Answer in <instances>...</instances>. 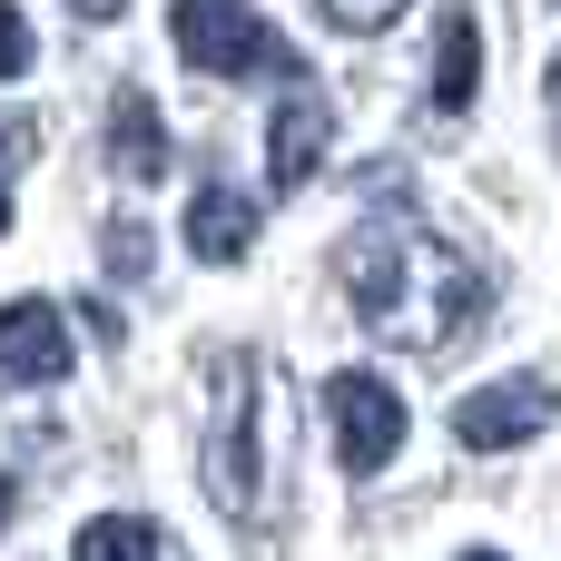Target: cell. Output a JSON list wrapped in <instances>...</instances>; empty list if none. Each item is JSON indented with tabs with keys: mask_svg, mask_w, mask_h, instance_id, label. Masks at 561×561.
<instances>
[{
	"mask_svg": "<svg viewBox=\"0 0 561 561\" xmlns=\"http://www.w3.org/2000/svg\"><path fill=\"white\" fill-rule=\"evenodd\" d=\"M69 10H79V20H118L128 0H69Z\"/></svg>",
	"mask_w": 561,
	"mask_h": 561,
	"instance_id": "obj_16",
	"label": "cell"
},
{
	"mask_svg": "<svg viewBox=\"0 0 561 561\" xmlns=\"http://www.w3.org/2000/svg\"><path fill=\"white\" fill-rule=\"evenodd\" d=\"M345 296H355V325L394 355H444L473 316H483V266L463 247H444L424 217L404 207H375L355 237H345Z\"/></svg>",
	"mask_w": 561,
	"mask_h": 561,
	"instance_id": "obj_1",
	"label": "cell"
},
{
	"mask_svg": "<svg viewBox=\"0 0 561 561\" xmlns=\"http://www.w3.org/2000/svg\"><path fill=\"white\" fill-rule=\"evenodd\" d=\"M79 325H89V335H99V345H118V335H128V325H118V306H108V296H89V306H79Z\"/></svg>",
	"mask_w": 561,
	"mask_h": 561,
	"instance_id": "obj_15",
	"label": "cell"
},
{
	"mask_svg": "<svg viewBox=\"0 0 561 561\" xmlns=\"http://www.w3.org/2000/svg\"><path fill=\"white\" fill-rule=\"evenodd\" d=\"M473 561H503V552H473Z\"/></svg>",
	"mask_w": 561,
	"mask_h": 561,
	"instance_id": "obj_20",
	"label": "cell"
},
{
	"mask_svg": "<svg viewBox=\"0 0 561 561\" xmlns=\"http://www.w3.org/2000/svg\"><path fill=\"white\" fill-rule=\"evenodd\" d=\"M69 375V316L49 296H10L0 306V394H39Z\"/></svg>",
	"mask_w": 561,
	"mask_h": 561,
	"instance_id": "obj_5",
	"label": "cell"
},
{
	"mask_svg": "<svg viewBox=\"0 0 561 561\" xmlns=\"http://www.w3.org/2000/svg\"><path fill=\"white\" fill-rule=\"evenodd\" d=\"M552 414H561L552 385H542V375H513V385H483V394H463V404H454V434H463L473 454H503V444H533Z\"/></svg>",
	"mask_w": 561,
	"mask_h": 561,
	"instance_id": "obj_6",
	"label": "cell"
},
{
	"mask_svg": "<svg viewBox=\"0 0 561 561\" xmlns=\"http://www.w3.org/2000/svg\"><path fill=\"white\" fill-rule=\"evenodd\" d=\"M247 247H256V207H247L237 187H197V207H187V256L237 266Z\"/></svg>",
	"mask_w": 561,
	"mask_h": 561,
	"instance_id": "obj_10",
	"label": "cell"
},
{
	"mask_svg": "<svg viewBox=\"0 0 561 561\" xmlns=\"http://www.w3.org/2000/svg\"><path fill=\"white\" fill-rule=\"evenodd\" d=\"M20 69H30V20L0 0V79H20Z\"/></svg>",
	"mask_w": 561,
	"mask_h": 561,
	"instance_id": "obj_13",
	"label": "cell"
},
{
	"mask_svg": "<svg viewBox=\"0 0 561 561\" xmlns=\"http://www.w3.org/2000/svg\"><path fill=\"white\" fill-rule=\"evenodd\" d=\"M69 561H168V542H158V523L108 513V523H89V533H79V552H69Z\"/></svg>",
	"mask_w": 561,
	"mask_h": 561,
	"instance_id": "obj_11",
	"label": "cell"
},
{
	"mask_svg": "<svg viewBox=\"0 0 561 561\" xmlns=\"http://www.w3.org/2000/svg\"><path fill=\"white\" fill-rule=\"evenodd\" d=\"M256 414H266V394H256V355H217L207 365V444H197V483H207V503L227 513V523H256Z\"/></svg>",
	"mask_w": 561,
	"mask_h": 561,
	"instance_id": "obj_2",
	"label": "cell"
},
{
	"mask_svg": "<svg viewBox=\"0 0 561 561\" xmlns=\"http://www.w3.org/2000/svg\"><path fill=\"white\" fill-rule=\"evenodd\" d=\"M10 513H20V483H10V473H0V533H10Z\"/></svg>",
	"mask_w": 561,
	"mask_h": 561,
	"instance_id": "obj_17",
	"label": "cell"
},
{
	"mask_svg": "<svg viewBox=\"0 0 561 561\" xmlns=\"http://www.w3.org/2000/svg\"><path fill=\"white\" fill-rule=\"evenodd\" d=\"M552 108H561V59H552Z\"/></svg>",
	"mask_w": 561,
	"mask_h": 561,
	"instance_id": "obj_19",
	"label": "cell"
},
{
	"mask_svg": "<svg viewBox=\"0 0 561 561\" xmlns=\"http://www.w3.org/2000/svg\"><path fill=\"white\" fill-rule=\"evenodd\" d=\"M108 168L128 187H158L168 178V128H158V99L148 89H118L108 99Z\"/></svg>",
	"mask_w": 561,
	"mask_h": 561,
	"instance_id": "obj_8",
	"label": "cell"
},
{
	"mask_svg": "<svg viewBox=\"0 0 561 561\" xmlns=\"http://www.w3.org/2000/svg\"><path fill=\"white\" fill-rule=\"evenodd\" d=\"M178 30V59L207 69V79H247V69H296V49L256 20V0H178L168 10Z\"/></svg>",
	"mask_w": 561,
	"mask_h": 561,
	"instance_id": "obj_3",
	"label": "cell"
},
{
	"mask_svg": "<svg viewBox=\"0 0 561 561\" xmlns=\"http://www.w3.org/2000/svg\"><path fill=\"white\" fill-rule=\"evenodd\" d=\"M0 237H10V178H0Z\"/></svg>",
	"mask_w": 561,
	"mask_h": 561,
	"instance_id": "obj_18",
	"label": "cell"
},
{
	"mask_svg": "<svg viewBox=\"0 0 561 561\" xmlns=\"http://www.w3.org/2000/svg\"><path fill=\"white\" fill-rule=\"evenodd\" d=\"M108 266H118V276H138V266H148V237H138V227H128V217H118V227H108Z\"/></svg>",
	"mask_w": 561,
	"mask_h": 561,
	"instance_id": "obj_14",
	"label": "cell"
},
{
	"mask_svg": "<svg viewBox=\"0 0 561 561\" xmlns=\"http://www.w3.org/2000/svg\"><path fill=\"white\" fill-rule=\"evenodd\" d=\"M325 20H335V30H355V39H375V30H394V20H404V0H325Z\"/></svg>",
	"mask_w": 561,
	"mask_h": 561,
	"instance_id": "obj_12",
	"label": "cell"
},
{
	"mask_svg": "<svg viewBox=\"0 0 561 561\" xmlns=\"http://www.w3.org/2000/svg\"><path fill=\"white\" fill-rule=\"evenodd\" d=\"M325 424H335V463L345 473H385L394 444H404V394L385 375L345 365V375H325Z\"/></svg>",
	"mask_w": 561,
	"mask_h": 561,
	"instance_id": "obj_4",
	"label": "cell"
},
{
	"mask_svg": "<svg viewBox=\"0 0 561 561\" xmlns=\"http://www.w3.org/2000/svg\"><path fill=\"white\" fill-rule=\"evenodd\" d=\"M473 89H483V30H473V10H463V0H444V20H434V108H444V118H463V108H473Z\"/></svg>",
	"mask_w": 561,
	"mask_h": 561,
	"instance_id": "obj_9",
	"label": "cell"
},
{
	"mask_svg": "<svg viewBox=\"0 0 561 561\" xmlns=\"http://www.w3.org/2000/svg\"><path fill=\"white\" fill-rule=\"evenodd\" d=\"M325 138H335V108H325V89H316V79H296V89L276 99V118H266V187H276V197H296V187L316 178Z\"/></svg>",
	"mask_w": 561,
	"mask_h": 561,
	"instance_id": "obj_7",
	"label": "cell"
}]
</instances>
